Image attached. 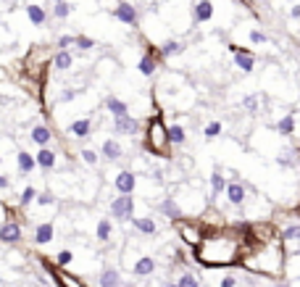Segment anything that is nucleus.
Returning <instances> with one entry per match:
<instances>
[{
    "instance_id": "cd10ccee",
    "label": "nucleus",
    "mask_w": 300,
    "mask_h": 287,
    "mask_svg": "<svg viewBox=\"0 0 300 287\" xmlns=\"http://www.w3.org/2000/svg\"><path fill=\"white\" fill-rule=\"evenodd\" d=\"M211 187H213V195H219V192H224V190H227V182H224V177H221L219 171H213V177H211Z\"/></svg>"
},
{
    "instance_id": "c03bdc74",
    "label": "nucleus",
    "mask_w": 300,
    "mask_h": 287,
    "mask_svg": "<svg viewBox=\"0 0 300 287\" xmlns=\"http://www.w3.org/2000/svg\"><path fill=\"white\" fill-rule=\"evenodd\" d=\"M5 187H8V179H5L3 174H0V190H5Z\"/></svg>"
},
{
    "instance_id": "7ed1b4c3",
    "label": "nucleus",
    "mask_w": 300,
    "mask_h": 287,
    "mask_svg": "<svg viewBox=\"0 0 300 287\" xmlns=\"http://www.w3.org/2000/svg\"><path fill=\"white\" fill-rule=\"evenodd\" d=\"M113 16H116L119 21H124L127 27H137V21H140V13H137V8L129 5V3H119L116 8H113Z\"/></svg>"
},
{
    "instance_id": "6e6552de",
    "label": "nucleus",
    "mask_w": 300,
    "mask_h": 287,
    "mask_svg": "<svg viewBox=\"0 0 300 287\" xmlns=\"http://www.w3.org/2000/svg\"><path fill=\"white\" fill-rule=\"evenodd\" d=\"M53 235H56V224L53 222H45V224H40L34 229V243L37 245H48L50 240H53Z\"/></svg>"
},
{
    "instance_id": "a18cd8bd",
    "label": "nucleus",
    "mask_w": 300,
    "mask_h": 287,
    "mask_svg": "<svg viewBox=\"0 0 300 287\" xmlns=\"http://www.w3.org/2000/svg\"><path fill=\"white\" fill-rule=\"evenodd\" d=\"M292 19H300V5H295V8H292Z\"/></svg>"
},
{
    "instance_id": "c85d7f7f",
    "label": "nucleus",
    "mask_w": 300,
    "mask_h": 287,
    "mask_svg": "<svg viewBox=\"0 0 300 287\" xmlns=\"http://www.w3.org/2000/svg\"><path fill=\"white\" fill-rule=\"evenodd\" d=\"M76 48H79V50H92V48H95V40H92V37H87V34H76Z\"/></svg>"
},
{
    "instance_id": "f257e3e1",
    "label": "nucleus",
    "mask_w": 300,
    "mask_h": 287,
    "mask_svg": "<svg viewBox=\"0 0 300 287\" xmlns=\"http://www.w3.org/2000/svg\"><path fill=\"white\" fill-rule=\"evenodd\" d=\"M166 142H168V132L166 127L161 124V119H153L148 124V134H145V148L150 150V153H164L166 150Z\"/></svg>"
},
{
    "instance_id": "a878e982",
    "label": "nucleus",
    "mask_w": 300,
    "mask_h": 287,
    "mask_svg": "<svg viewBox=\"0 0 300 287\" xmlns=\"http://www.w3.org/2000/svg\"><path fill=\"white\" fill-rule=\"evenodd\" d=\"M166 132H168V142H171V145H182V142H184V129H182L179 124L168 127Z\"/></svg>"
},
{
    "instance_id": "4be33fe9",
    "label": "nucleus",
    "mask_w": 300,
    "mask_h": 287,
    "mask_svg": "<svg viewBox=\"0 0 300 287\" xmlns=\"http://www.w3.org/2000/svg\"><path fill=\"white\" fill-rule=\"evenodd\" d=\"M182 50H184V45L179 40H168V42H164V48H161V56L171 58V56H179Z\"/></svg>"
},
{
    "instance_id": "f03ea898",
    "label": "nucleus",
    "mask_w": 300,
    "mask_h": 287,
    "mask_svg": "<svg viewBox=\"0 0 300 287\" xmlns=\"http://www.w3.org/2000/svg\"><path fill=\"white\" fill-rule=\"evenodd\" d=\"M111 216H116L119 222H132L134 219V200L132 195H119L111 203Z\"/></svg>"
},
{
    "instance_id": "1a4fd4ad",
    "label": "nucleus",
    "mask_w": 300,
    "mask_h": 287,
    "mask_svg": "<svg viewBox=\"0 0 300 287\" xmlns=\"http://www.w3.org/2000/svg\"><path fill=\"white\" fill-rule=\"evenodd\" d=\"M90 129H92V122L90 119H76L74 124H68V134L76 140H82V137H90Z\"/></svg>"
},
{
    "instance_id": "393cba45",
    "label": "nucleus",
    "mask_w": 300,
    "mask_h": 287,
    "mask_svg": "<svg viewBox=\"0 0 300 287\" xmlns=\"http://www.w3.org/2000/svg\"><path fill=\"white\" fill-rule=\"evenodd\" d=\"M132 224H134L140 232H145V235H153V232H156V222H153V219H137V216H134Z\"/></svg>"
},
{
    "instance_id": "2eb2a0df",
    "label": "nucleus",
    "mask_w": 300,
    "mask_h": 287,
    "mask_svg": "<svg viewBox=\"0 0 300 287\" xmlns=\"http://www.w3.org/2000/svg\"><path fill=\"white\" fill-rule=\"evenodd\" d=\"M71 64H74V58H71V53H68V50H58L56 56H53V69H56V71H68V69H71Z\"/></svg>"
},
{
    "instance_id": "49530a36",
    "label": "nucleus",
    "mask_w": 300,
    "mask_h": 287,
    "mask_svg": "<svg viewBox=\"0 0 300 287\" xmlns=\"http://www.w3.org/2000/svg\"><path fill=\"white\" fill-rule=\"evenodd\" d=\"M121 287H137V285H129V282H127V285H121Z\"/></svg>"
},
{
    "instance_id": "f8f14e48",
    "label": "nucleus",
    "mask_w": 300,
    "mask_h": 287,
    "mask_svg": "<svg viewBox=\"0 0 300 287\" xmlns=\"http://www.w3.org/2000/svg\"><path fill=\"white\" fill-rule=\"evenodd\" d=\"M100 287H121V274H119V269L105 266L103 274H100Z\"/></svg>"
},
{
    "instance_id": "423d86ee",
    "label": "nucleus",
    "mask_w": 300,
    "mask_h": 287,
    "mask_svg": "<svg viewBox=\"0 0 300 287\" xmlns=\"http://www.w3.org/2000/svg\"><path fill=\"white\" fill-rule=\"evenodd\" d=\"M50 137H53V132H50L45 124H34V127H32V132H29V140H32L34 145H40V148L48 145Z\"/></svg>"
},
{
    "instance_id": "4468645a",
    "label": "nucleus",
    "mask_w": 300,
    "mask_h": 287,
    "mask_svg": "<svg viewBox=\"0 0 300 287\" xmlns=\"http://www.w3.org/2000/svg\"><path fill=\"white\" fill-rule=\"evenodd\" d=\"M34 161H37V166H40V169L50 171L53 166H56V153H53L50 148H40V153L34 156Z\"/></svg>"
},
{
    "instance_id": "ea45409f",
    "label": "nucleus",
    "mask_w": 300,
    "mask_h": 287,
    "mask_svg": "<svg viewBox=\"0 0 300 287\" xmlns=\"http://www.w3.org/2000/svg\"><path fill=\"white\" fill-rule=\"evenodd\" d=\"M76 95H79V90H66V93H61V103H68V100H74Z\"/></svg>"
},
{
    "instance_id": "2f4dec72",
    "label": "nucleus",
    "mask_w": 300,
    "mask_h": 287,
    "mask_svg": "<svg viewBox=\"0 0 300 287\" xmlns=\"http://www.w3.org/2000/svg\"><path fill=\"white\" fill-rule=\"evenodd\" d=\"M34 198H37V190H34V187H27V190L21 192V200H19V203H21V206H29Z\"/></svg>"
},
{
    "instance_id": "20e7f679",
    "label": "nucleus",
    "mask_w": 300,
    "mask_h": 287,
    "mask_svg": "<svg viewBox=\"0 0 300 287\" xmlns=\"http://www.w3.org/2000/svg\"><path fill=\"white\" fill-rule=\"evenodd\" d=\"M137 129H140V122L132 119L129 113H127V116H116V119H113V132H116V134H134Z\"/></svg>"
},
{
    "instance_id": "5701e85b",
    "label": "nucleus",
    "mask_w": 300,
    "mask_h": 287,
    "mask_svg": "<svg viewBox=\"0 0 300 287\" xmlns=\"http://www.w3.org/2000/svg\"><path fill=\"white\" fill-rule=\"evenodd\" d=\"M158 208H161V214H164V216H168V219H179V216H182L179 206H176V203H174L171 198H168V200H164Z\"/></svg>"
},
{
    "instance_id": "dca6fc26",
    "label": "nucleus",
    "mask_w": 300,
    "mask_h": 287,
    "mask_svg": "<svg viewBox=\"0 0 300 287\" xmlns=\"http://www.w3.org/2000/svg\"><path fill=\"white\" fill-rule=\"evenodd\" d=\"M105 108L113 113V119H116V116H127V113H129V105L124 100H119V97H113V95L105 97Z\"/></svg>"
},
{
    "instance_id": "c9c22d12",
    "label": "nucleus",
    "mask_w": 300,
    "mask_h": 287,
    "mask_svg": "<svg viewBox=\"0 0 300 287\" xmlns=\"http://www.w3.org/2000/svg\"><path fill=\"white\" fill-rule=\"evenodd\" d=\"M282 237L284 240H300V226L295 224V226H287V229L282 232Z\"/></svg>"
},
{
    "instance_id": "ddd939ff",
    "label": "nucleus",
    "mask_w": 300,
    "mask_h": 287,
    "mask_svg": "<svg viewBox=\"0 0 300 287\" xmlns=\"http://www.w3.org/2000/svg\"><path fill=\"white\" fill-rule=\"evenodd\" d=\"M137 71L142 74V77H153L156 74V53H145V56L140 58V64H137Z\"/></svg>"
},
{
    "instance_id": "a211bd4d",
    "label": "nucleus",
    "mask_w": 300,
    "mask_h": 287,
    "mask_svg": "<svg viewBox=\"0 0 300 287\" xmlns=\"http://www.w3.org/2000/svg\"><path fill=\"white\" fill-rule=\"evenodd\" d=\"M234 50V64L240 66L242 71H253V66H256V58L250 56V53H242V50H237V48H232Z\"/></svg>"
},
{
    "instance_id": "aec40b11",
    "label": "nucleus",
    "mask_w": 300,
    "mask_h": 287,
    "mask_svg": "<svg viewBox=\"0 0 300 287\" xmlns=\"http://www.w3.org/2000/svg\"><path fill=\"white\" fill-rule=\"evenodd\" d=\"M16 163H19L21 174H29V171H32L34 166H37V161L27 153V150H19V153H16Z\"/></svg>"
},
{
    "instance_id": "72a5a7b5",
    "label": "nucleus",
    "mask_w": 300,
    "mask_h": 287,
    "mask_svg": "<svg viewBox=\"0 0 300 287\" xmlns=\"http://www.w3.org/2000/svg\"><path fill=\"white\" fill-rule=\"evenodd\" d=\"M82 161L90 163V166H95L98 163V153H95V150H90V148H84L82 150Z\"/></svg>"
},
{
    "instance_id": "e433bc0d",
    "label": "nucleus",
    "mask_w": 300,
    "mask_h": 287,
    "mask_svg": "<svg viewBox=\"0 0 300 287\" xmlns=\"http://www.w3.org/2000/svg\"><path fill=\"white\" fill-rule=\"evenodd\" d=\"M71 258H74L71 251H61V253L56 255V263H58V266H66V263H71Z\"/></svg>"
},
{
    "instance_id": "f3484780",
    "label": "nucleus",
    "mask_w": 300,
    "mask_h": 287,
    "mask_svg": "<svg viewBox=\"0 0 300 287\" xmlns=\"http://www.w3.org/2000/svg\"><path fill=\"white\" fill-rule=\"evenodd\" d=\"M227 198H229V203L240 206V203L245 200V187H242L240 182H229V185H227Z\"/></svg>"
},
{
    "instance_id": "412c9836",
    "label": "nucleus",
    "mask_w": 300,
    "mask_h": 287,
    "mask_svg": "<svg viewBox=\"0 0 300 287\" xmlns=\"http://www.w3.org/2000/svg\"><path fill=\"white\" fill-rule=\"evenodd\" d=\"M153 269H156V261H153V258H148V255H145V258H140V261L134 263V274H137V277L153 274Z\"/></svg>"
},
{
    "instance_id": "58836bf2",
    "label": "nucleus",
    "mask_w": 300,
    "mask_h": 287,
    "mask_svg": "<svg viewBox=\"0 0 300 287\" xmlns=\"http://www.w3.org/2000/svg\"><path fill=\"white\" fill-rule=\"evenodd\" d=\"M37 203H40V206H53V203H56V198H53V195H48V192H42V195H37L34 198Z\"/></svg>"
},
{
    "instance_id": "f704fd0d",
    "label": "nucleus",
    "mask_w": 300,
    "mask_h": 287,
    "mask_svg": "<svg viewBox=\"0 0 300 287\" xmlns=\"http://www.w3.org/2000/svg\"><path fill=\"white\" fill-rule=\"evenodd\" d=\"M219 134H221V124H219V122H213V124L205 127V137H208V140L219 137Z\"/></svg>"
},
{
    "instance_id": "39448f33",
    "label": "nucleus",
    "mask_w": 300,
    "mask_h": 287,
    "mask_svg": "<svg viewBox=\"0 0 300 287\" xmlns=\"http://www.w3.org/2000/svg\"><path fill=\"white\" fill-rule=\"evenodd\" d=\"M19 240H21V226L16 222H5L0 226V243L13 245V243H19Z\"/></svg>"
},
{
    "instance_id": "7c9ffc66",
    "label": "nucleus",
    "mask_w": 300,
    "mask_h": 287,
    "mask_svg": "<svg viewBox=\"0 0 300 287\" xmlns=\"http://www.w3.org/2000/svg\"><path fill=\"white\" fill-rule=\"evenodd\" d=\"M279 132H282V134H292V132H295V119H292V116H284L282 122H279Z\"/></svg>"
},
{
    "instance_id": "bb28decb",
    "label": "nucleus",
    "mask_w": 300,
    "mask_h": 287,
    "mask_svg": "<svg viewBox=\"0 0 300 287\" xmlns=\"http://www.w3.org/2000/svg\"><path fill=\"white\" fill-rule=\"evenodd\" d=\"M68 13H71V5H68L66 0H61V3L53 5V16H56V19H66Z\"/></svg>"
},
{
    "instance_id": "4c0bfd02",
    "label": "nucleus",
    "mask_w": 300,
    "mask_h": 287,
    "mask_svg": "<svg viewBox=\"0 0 300 287\" xmlns=\"http://www.w3.org/2000/svg\"><path fill=\"white\" fill-rule=\"evenodd\" d=\"M76 42V37H71V34H64L58 40V50H66V48H71V45Z\"/></svg>"
},
{
    "instance_id": "de8ad7c7",
    "label": "nucleus",
    "mask_w": 300,
    "mask_h": 287,
    "mask_svg": "<svg viewBox=\"0 0 300 287\" xmlns=\"http://www.w3.org/2000/svg\"><path fill=\"white\" fill-rule=\"evenodd\" d=\"M279 287H290V285H279Z\"/></svg>"
},
{
    "instance_id": "0eeeda50",
    "label": "nucleus",
    "mask_w": 300,
    "mask_h": 287,
    "mask_svg": "<svg viewBox=\"0 0 300 287\" xmlns=\"http://www.w3.org/2000/svg\"><path fill=\"white\" fill-rule=\"evenodd\" d=\"M113 185H116V190L121 195H132V190H134V174H132V171H119Z\"/></svg>"
},
{
    "instance_id": "37998d69",
    "label": "nucleus",
    "mask_w": 300,
    "mask_h": 287,
    "mask_svg": "<svg viewBox=\"0 0 300 287\" xmlns=\"http://www.w3.org/2000/svg\"><path fill=\"white\" fill-rule=\"evenodd\" d=\"M221 287H234V277H224L221 279Z\"/></svg>"
},
{
    "instance_id": "79ce46f5",
    "label": "nucleus",
    "mask_w": 300,
    "mask_h": 287,
    "mask_svg": "<svg viewBox=\"0 0 300 287\" xmlns=\"http://www.w3.org/2000/svg\"><path fill=\"white\" fill-rule=\"evenodd\" d=\"M245 105H248L250 111H256V105H258V97H245Z\"/></svg>"
},
{
    "instance_id": "9b49d317",
    "label": "nucleus",
    "mask_w": 300,
    "mask_h": 287,
    "mask_svg": "<svg viewBox=\"0 0 300 287\" xmlns=\"http://www.w3.org/2000/svg\"><path fill=\"white\" fill-rule=\"evenodd\" d=\"M192 13H195V21H198V24H203V21H208V19L213 16V3H211V0H198V3H195V11H192Z\"/></svg>"
},
{
    "instance_id": "473e14b6",
    "label": "nucleus",
    "mask_w": 300,
    "mask_h": 287,
    "mask_svg": "<svg viewBox=\"0 0 300 287\" xmlns=\"http://www.w3.org/2000/svg\"><path fill=\"white\" fill-rule=\"evenodd\" d=\"M56 279H58L61 287H84V285H79L74 277H68V274H61V277H56Z\"/></svg>"
},
{
    "instance_id": "6ab92c4d",
    "label": "nucleus",
    "mask_w": 300,
    "mask_h": 287,
    "mask_svg": "<svg viewBox=\"0 0 300 287\" xmlns=\"http://www.w3.org/2000/svg\"><path fill=\"white\" fill-rule=\"evenodd\" d=\"M121 153H124V150H121V145L116 140H105L103 142V158H108V161H119Z\"/></svg>"
},
{
    "instance_id": "c756f323",
    "label": "nucleus",
    "mask_w": 300,
    "mask_h": 287,
    "mask_svg": "<svg viewBox=\"0 0 300 287\" xmlns=\"http://www.w3.org/2000/svg\"><path fill=\"white\" fill-rule=\"evenodd\" d=\"M174 287H200V282L192 274H182L179 279H176V285Z\"/></svg>"
},
{
    "instance_id": "8fccbe9b",
    "label": "nucleus",
    "mask_w": 300,
    "mask_h": 287,
    "mask_svg": "<svg viewBox=\"0 0 300 287\" xmlns=\"http://www.w3.org/2000/svg\"><path fill=\"white\" fill-rule=\"evenodd\" d=\"M56 3H61V0H56Z\"/></svg>"
},
{
    "instance_id": "a19ab883",
    "label": "nucleus",
    "mask_w": 300,
    "mask_h": 287,
    "mask_svg": "<svg viewBox=\"0 0 300 287\" xmlns=\"http://www.w3.org/2000/svg\"><path fill=\"white\" fill-rule=\"evenodd\" d=\"M250 42H266V34L264 32H258V29H253V32H250Z\"/></svg>"
},
{
    "instance_id": "b1692460",
    "label": "nucleus",
    "mask_w": 300,
    "mask_h": 287,
    "mask_svg": "<svg viewBox=\"0 0 300 287\" xmlns=\"http://www.w3.org/2000/svg\"><path fill=\"white\" fill-rule=\"evenodd\" d=\"M111 232H113V226H111V222H108V219L98 222V232H95V235H98V240H100V243H108V240H111Z\"/></svg>"
},
{
    "instance_id": "09e8293b",
    "label": "nucleus",
    "mask_w": 300,
    "mask_h": 287,
    "mask_svg": "<svg viewBox=\"0 0 300 287\" xmlns=\"http://www.w3.org/2000/svg\"><path fill=\"white\" fill-rule=\"evenodd\" d=\"M0 163H3V158H0Z\"/></svg>"
},
{
    "instance_id": "9d476101",
    "label": "nucleus",
    "mask_w": 300,
    "mask_h": 287,
    "mask_svg": "<svg viewBox=\"0 0 300 287\" xmlns=\"http://www.w3.org/2000/svg\"><path fill=\"white\" fill-rule=\"evenodd\" d=\"M27 16L34 27H45V21H48V13H45V8L37 5V3H27Z\"/></svg>"
},
{
    "instance_id": "3c124183",
    "label": "nucleus",
    "mask_w": 300,
    "mask_h": 287,
    "mask_svg": "<svg viewBox=\"0 0 300 287\" xmlns=\"http://www.w3.org/2000/svg\"><path fill=\"white\" fill-rule=\"evenodd\" d=\"M298 255H300V251H298Z\"/></svg>"
}]
</instances>
